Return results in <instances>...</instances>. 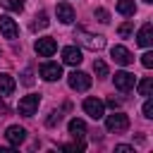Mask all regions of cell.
I'll return each mask as SVG.
<instances>
[{
    "label": "cell",
    "mask_w": 153,
    "mask_h": 153,
    "mask_svg": "<svg viewBox=\"0 0 153 153\" xmlns=\"http://www.w3.org/2000/svg\"><path fill=\"white\" fill-rule=\"evenodd\" d=\"M143 2H146V5H151V2H153V0H143Z\"/></svg>",
    "instance_id": "4dcf8cb0"
},
{
    "label": "cell",
    "mask_w": 153,
    "mask_h": 153,
    "mask_svg": "<svg viewBox=\"0 0 153 153\" xmlns=\"http://www.w3.org/2000/svg\"><path fill=\"white\" fill-rule=\"evenodd\" d=\"M33 50H36L41 57H50V55L57 50V41H55V38H50V36L36 38V43H33Z\"/></svg>",
    "instance_id": "5b68a950"
},
{
    "label": "cell",
    "mask_w": 153,
    "mask_h": 153,
    "mask_svg": "<svg viewBox=\"0 0 153 153\" xmlns=\"http://www.w3.org/2000/svg\"><path fill=\"white\" fill-rule=\"evenodd\" d=\"M14 88H17L14 76H12V74H7V72H2V74H0V96H12V93H14Z\"/></svg>",
    "instance_id": "9a60e30c"
},
{
    "label": "cell",
    "mask_w": 153,
    "mask_h": 153,
    "mask_svg": "<svg viewBox=\"0 0 153 153\" xmlns=\"http://www.w3.org/2000/svg\"><path fill=\"white\" fill-rule=\"evenodd\" d=\"M55 14H57V19H60L62 24H72V22L76 19V14H74V7H72L69 2H57V7H55Z\"/></svg>",
    "instance_id": "4fadbf2b"
},
{
    "label": "cell",
    "mask_w": 153,
    "mask_h": 153,
    "mask_svg": "<svg viewBox=\"0 0 153 153\" xmlns=\"http://www.w3.org/2000/svg\"><path fill=\"white\" fill-rule=\"evenodd\" d=\"M141 65H143L146 69H151V67H153V53H143V55H141Z\"/></svg>",
    "instance_id": "4316f807"
},
{
    "label": "cell",
    "mask_w": 153,
    "mask_h": 153,
    "mask_svg": "<svg viewBox=\"0 0 153 153\" xmlns=\"http://www.w3.org/2000/svg\"><path fill=\"white\" fill-rule=\"evenodd\" d=\"M112 81H115V88H120V91H131L134 88V74H129V72H115V76H112Z\"/></svg>",
    "instance_id": "8fae6325"
},
{
    "label": "cell",
    "mask_w": 153,
    "mask_h": 153,
    "mask_svg": "<svg viewBox=\"0 0 153 153\" xmlns=\"http://www.w3.org/2000/svg\"><path fill=\"white\" fill-rule=\"evenodd\" d=\"M22 81H24L26 86H29V84H33V79H31V69H26V72H24V79H22Z\"/></svg>",
    "instance_id": "f1b7e54d"
},
{
    "label": "cell",
    "mask_w": 153,
    "mask_h": 153,
    "mask_svg": "<svg viewBox=\"0 0 153 153\" xmlns=\"http://www.w3.org/2000/svg\"><path fill=\"white\" fill-rule=\"evenodd\" d=\"M67 129H69V134H72L74 139H84V136H86V122H84V120H79V117L69 120Z\"/></svg>",
    "instance_id": "2e32d148"
},
{
    "label": "cell",
    "mask_w": 153,
    "mask_h": 153,
    "mask_svg": "<svg viewBox=\"0 0 153 153\" xmlns=\"http://www.w3.org/2000/svg\"><path fill=\"white\" fill-rule=\"evenodd\" d=\"M60 120H62V115H60L57 110H53V112H50V117L45 120V124H48V127H55V124H60Z\"/></svg>",
    "instance_id": "d4e9b609"
},
{
    "label": "cell",
    "mask_w": 153,
    "mask_h": 153,
    "mask_svg": "<svg viewBox=\"0 0 153 153\" xmlns=\"http://www.w3.org/2000/svg\"><path fill=\"white\" fill-rule=\"evenodd\" d=\"M81 50L76 48V45H67V48H62V62L65 65H69V67H76V65H81Z\"/></svg>",
    "instance_id": "9c48e42d"
},
{
    "label": "cell",
    "mask_w": 153,
    "mask_h": 153,
    "mask_svg": "<svg viewBox=\"0 0 153 153\" xmlns=\"http://www.w3.org/2000/svg\"><path fill=\"white\" fill-rule=\"evenodd\" d=\"M108 105H110L112 110H117V108H120V100H115V98H108Z\"/></svg>",
    "instance_id": "f546056e"
},
{
    "label": "cell",
    "mask_w": 153,
    "mask_h": 153,
    "mask_svg": "<svg viewBox=\"0 0 153 153\" xmlns=\"http://www.w3.org/2000/svg\"><path fill=\"white\" fill-rule=\"evenodd\" d=\"M38 105H41V96L38 93H29V96H24L22 100H19V115H24V117H33L36 115V110H38Z\"/></svg>",
    "instance_id": "3957f363"
},
{
    "label": "cell",
    "mask_w": 153,
    "mask_h": 153,
    "mask_svg": "<svg viewBox=\"0 0 153 153\" xmlns=\"http://www.w3.org/2000/svg\"><path fill=\"white\" fill-rule=\"evenodd\" d=\"M84 112H86L91 120H103V115H105V103L98 100V98H86V100H84Z\"/></svg>",
    "instance_id": "8992f818"
},
{
    "label": "cell",
    "mask_w": 153,
    "mask_h": 153,
    "mask_svg": "<svg viewBox=\"0 0 153 153\" xmlns=\"http://www.w3.org/2000/svg\"><path fill=\"white\" fill-rule=\"evenodd\" d=\"M115 153H134V146H127V143H117V146H115Z\"/></svg>",
    "instance_id": "83f0119b"
},
{
    "label": "cell",
    "mask_w": 153,
    "mask_h": 153,
    "mask_svg": "<svg viewBox=\"0 0 153 153\" xmlns=\"http://www.w3.org/2000/svg\"><path fill=\"white\" fill-rule=\"evenodd\" d=\"M84 148H86L84 141H74V143H65L62 146V151H84Z\"/></svg>",
    "instance_id": "484cf974"
},
{
    "label": "cell",
    "mask_w": 153,
    "mask_h": 153,
    "mask_svg": "<svg viewBox=\"0 0 153 153\" xmlns=\"http://www.w3.org/2000/svg\"><path fill=\"white\" fill-rule=\"evenodd\" d=\"M93 17H96L100 24H108V22H110V12L103 10V7H96V10H93Z\"/></svg>",
    "instance_id": "603a6c76"
},
{
    "label": "cell",
    "mask_w": 153,
    "mask_h": 153,
    "mask_svg": "<svg viewBox=\"0 0 153 153\" xmlns=\"http://www.w3.org/2000/svg\"><path fill=\"white\" fill-rule=\"evenodd\" d=\"M117 33H120L122 38H129V36H134V22H124V24H120Z\"/></svg>",
    "instance_id": "44dd1931"
},
{
    "label": "cell",
    "mask_w": 153,
    "mask_h": 153,
    "mask_svg": "<svg viewBox=\"0 0 153 153\" xmlns=\"http://www.w3.org/2000/svg\"><path fill=\"white\" fill-rule=\"evenodd\" d=\"M136 43H139L141 48H151V43H153V24H151V22H146V24L139 29Z\"/></svg>",
    "instance_id": "5bb4252c"
},
{
    "label": "cell",
    "mask_w": 153,
    "mask_h": 153,
    "mask_svg": "<svg viewBox=\"0 0 153 153\" xmlns=\"http://www.w3.org/2000/svg\"><path fill=\"white\" fill-rule=\"evenodd\" d=\"M0 33H2L5 38L14 41V38L19 36V26H17V22H14L12 17H7V14H2V17H0Z\"/></svg>",
    "instance_id": "52a82bcc"
},
{
    "label": "cell",
    "mask_w": 153,
    "mask_h": 153,
    "mask_svg": "<svg viewBox=\"0 0 153 153\" xmlns=\"http://www.w3.org/2000/svg\"><path fill=\"white\" fill-rule=\"evenodd\" d=\"M67 84H69L72 91H88V88H91V76H88L86 72L74 69V72L67 76Z\"/></svg>",
    "instance_id": "277c9868"
},
{
    "label": "cell",
    "mask_w": 153,
    "mask_h": 153,
    "mask_svg": "<svg viewBox=\"0 0 153 153\" xmlns=\"http://www.w3.org/2000/svg\"><path fill=\"white\" fill-rule=\"evenodd\" d=\"M5 139L10 141V146H19V143H24V139H26V129L19 127V124H12V127H7Z\"/></svg>",
    "instance_id": "7c38bea8"
},
{
    "label": "cell",
    "mask_w": 153,
    "mask_h": 153,
    "mask_svg": "<svg viewBox=\"0 0 153 153\" xmlns=\"http://www.w3.org/2000/svg\"><path fill=\"white\" fill-rule=\"evenodd\" d=\"M110 55H112V60H115L117 65H124V67L134 62V55H131L124 45H112V48H110Z\"/></svg>",
    "instance_id": "30bf717a"
},
{
    "label": "cell",
    "mask_w": 153,
    "mask_h": 153,
    "mask_svg": "<svg viewBox=\"0 0 153 153\" xmlns=\"http://www.w3.org/2000/svg\"><path fill=\"white\" fill-rule=\"evenodd\" d=\"M136 88H139V96H146V98H148V96L153 93V76H143Z\"/></svg>",
    "instance_id": "ac0fdd59"
},
{
    "label": "cell",
    "mask_w": 153,
    "mask_h": 153,
    "mask_svg": "<svg viewBox=\"0 0 153 153\" xmlns=\"http://www.w3.org/2000/svg\"><path fill=\"white\" fill-rule=\"evenodd\" d=\"M117 12H120L122 17H134V14H136L134 0H117Z\"/></svg>",
    "instance_id": "e0dca14e"
},
{
    "label": "cell",
    "mask_w": 153,
    "mask_h": 153,
    "mask_svg": "<svg viewBox=\"0 0 153 153\" xmlns=\"http://www.w3.org/2000/svg\"><path fill=\"white\" fill-rule=\"evenodd\" d=\"M143 117H146V120H153V100H151V96H148L146 103H143Z\"/></svg>",
    "instance_id": "cb8c5ba5"
},
{
    "label": "cell",
    "mask_w": 153,
    "mask_h": 153,
    "mask_svg": "<svg viewBox=\"0 0 153 153\" xmlns=\"http://www.w3.org/2000/svg\"><path fill=\"white\" fill-rule=\"evenodd\" d=\"M0 5L10 12H22L24 10V0H0Z\"/></svg>",
    "instance_id": "ffe728a7"
},
{
    "label": "cell",
    "mask_w": 153,
    "mask_h": 153,
    "mask_svg": "<svg viewBox=\"0 0 153 153\" xmlns=\"http://www.w3.org/2000/svg\"><path fill=\"white\" fill-rule=\"evenodd\" d=\"M103 117H105V115H103ZM105 129H108V131H115V134L127 131V129H129V117H127L124 112H112V115L105 117Z\"/></svg>",
    "instance_id": "7a4b0ae2"
},
{
    "label": "cell",
    "mask_w": 153,
    "mask_h": 153,
    "mask_svg": "<svg viewBox=\"0 0 153 153\" xmlns=\"http://www.w3.org/2000/svg\"><path fill=\"white\" fill-rule=\"evenodd\" d=\"M62 76V67L57 62H43L41 65V79L45 81H57Z\"/></svg>",
    "instance_id": "ba28073f"
},
{
    "label": "cell",
    "mask_w": 153,
    "mask_h": 153,
    "mask_svg": "<svg viewBox=\"0 0 153 153\" xmlns=\"http://www.w3.org/2000/svg\"><path fill=\"white\" fill-rule=\"evenodd\" d=\"M45 26H48V14H45V12H38V14L33 17L31 29H33V31H41V29H45Z\"/></svg>",
    "instance_id": "d6986e66"
},
{
    "label": "cell",
    "mask_w": 153,
    "mask_h": 153,
    "mask_svg": "<svg viewBox=\"0 0 153 153\" xmlns=\"http://www.w3.org/2000/svg\"><path fill=\"white\" fill-rule=\"evenodd\" d=\"M74 38H76L84 48H88V50H100V48H105V38H103V36L88 33V31H84V29H76V31H74Z\"/></svg>",
    "instance_id": "6da1fadb"
},
{
    "label": "cell",
    "mask_w": 153,
    "mask_h": 153,
    "mask_svg": "<svg viewBox=\"0 0 153 153\" xmlns=\"http://www.w3.org/2000/svg\"><path fill=\"white\" fill-rule=\"evenodd\" d=\"M93 72H96V76L105 79V76H108V65H105L103 60H93Z\"/></svg>",
    "instance_id": "7402d4cb"
}]
</instances>
